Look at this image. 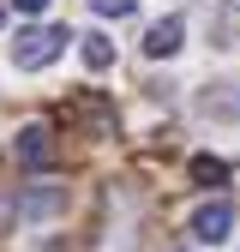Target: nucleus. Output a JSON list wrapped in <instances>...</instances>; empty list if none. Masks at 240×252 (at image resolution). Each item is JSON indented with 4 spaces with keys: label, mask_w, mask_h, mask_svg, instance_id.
<instances>
[{
    "label": "nucleus",
    "mask_w": 240,
    "mask_h": 252,
    "mask_svg": "<svg viewBox=\"0 0 240 252\" xmlns=\"http://www.w3.org/2000/svg\"><path fill=\"white\" fill-rule=\"evenodd\" d=\"M66 24H36V30H18V42H12V66L18 72H42L54 66L60 54H66Z\"/></svg>",
    "instance_id": "nucleus-1"
},
{
    "label": "nucleus",
    "mask_w": 240,
    "mask_h": 252,
    "mask_svg": "<svg viewBox=\"0 0 240 252\" xmlns=\"http://www.w3.org/2000/svg\"><path fill=\"white\" fill-rule=\"evenodd\" d=\"M66 114L84 126V138H114V126H120V114H114V102L102 96V90H78V96L66 102Z\"/></svg>",
    "instance_id": "nucleus-2"
},
{
    "label": "nucleus",
    "mask_w": 240,
    "mask_h": 252,
    "mask_svg": "<svg viewBox=\"0 0 240 252\" xmlns=\"http://www.w3.org/2000/svg\"><path fill=\"white\" fill-rule=\"evenodd\" d=\"M12 156H18V162L24 168H54L60 162V144H54V126H24V132H18V144H12Z\"/></svg>",
    "instance_id": "nucleus-3"
},
{
    "label": "nucleus",
    "mask_w": 240,
    "mask_h": 252,
    "mask_svg": "<svg viewBox=\"0 0 240 252\" xmlns=\"http://www.w3.org/2000/svg\"><path fill=\"white\" fill-rule=\"evenodd\" d=\"M228 228H234V204H228V198H210V204H198V216H192V240L216 246V240H228Z\"/></svg>",
    "instance_id": "nucleus-4"
},
{
    "label": "nucleus",
    "mask_w": 240,
    "mask_h": 252,
    "mask_svg": "<svg viewBox=\"0 0 240 252\" xmlns=\"http://www.w3.org/2000/svg\"><path fill=\"white\" fill-rule=\"evenodd\" d=\"M198 114L204 120H240V84H210L198 96Z\"/></svg>",
    "instance_id": "nucleus-5"
},
{
    "label": "nucleus",
    "mask_w": 240,
    "mask_h": 252,
    "mask_svg": "<svg viewBox=\"0 0 240 252\" xmlns=\"http://www.w3.org/2000/svg\"><path fill=\"white\" fill-rule=\"evenodd\" d=\"M180 36H186V24H180V18L168 12V18H156V24H150V36H144V48L156 54V60H168V54H180Z\"/></svg>",
    "instance_id": "nucleus-6"
},
{
    "label": "nucleus",
    "mask_w": 240,
    "mask_h": 252,
    "mask_svg": "<svg viewBox=\"0 0 240 252\" xmlns=\"http://www.w3.org/2000/svg\"><path fill=\"white\" fill-rule=\"evenodd\" d=\"M78 42H84V66H90V72H108V66H114V42H108V36L90 30V36H78Z\"/></svg>",
    "instance_id": "nucleus-7"
},
{
    "label": "nucleus",
    "mask_w": 240,
    "mask_h": 252,
    "mask_svg": "<svg viewBox=\"0 0 240 252\" xmlns=\"http://www.w3.org/2000/svg\"><path fill=\"white\" fill-rule=\"evenodd\" d=\"M192 180L198 186H222L228 180V162H222V156H192Z\"/></svg>",
    "instance_id": "nucleus-8"
},
{
    "label": "nucleus",
    "mask_w": 240,
    "mask_h": 252,
    "mask_svg": "<svg viewBox=\"0 0 240 252\" xmlns=\"http://www.w3.org/2000/svg\"><path fill=\"white\" fill-rule=\"evenodd\" d=\"M66 204V192H60V186H48V192H30L24 204H18V216H48V210H60Z\"/></svg>",
    "instance_id": "nucleus-9"
},
{
    "label": "nucleus",
    "mask_w": 240,
    "mask_h": 252,
    "mask_svg": "<svg viewBox=\"0 0 240 252\" xmlns=\"http://www.w3.org/2000/svg\"><path fill=\"white\" fill-rule=\"evenodd\" d=\"M90 6H96V12H102V18H126V12H132V6H138V0H90Z\"/></svg>",
    "instance_id": "nucleus-10"
},
{
    "label": "nucleus",
    "mask_w": 240,
    "mask_h": 252,
    "mask_svg": "<svg viewBox=\"0 0 240 252\" xmlns=\"http://www.w3.org/2000/svg\"><path fill=\"white\" fill-rule=\"evenodd\" d=\"M12 6H18V12H42L48 0H12Z\"/></svg>",
    "instance_id": "nucleus-11"
},
{
    "label": "nucleus",
    "mask_w": 240,
    "mask_h": 252,
    "mask_svg": "<svg viewBox=\"0 0 240 252\" xmlns=\"http://www.w3.org/2000/svg\"><path fill=\"white\" fill-rule=\"evenodd\" d=\"M6 216H12V198H6V192H0V222H6Z\"/></svg>",
    "instance_id": "nucleus-12"
},
{
    "label": "nucleus",
    "mask_w": 240,
    "mask_h": 252,
    "mask_svg": "<svg viewBox=\"0 0 240 252\" xmlns=\"http://www.w3.org/2000/svg\"><path fill=\"white\" fill-rule=\"evenodd\" d=\"M0 24H6V0H0Z\"/></svg>",
    "instance_id": "nucleus-13"
}]
</instances>
